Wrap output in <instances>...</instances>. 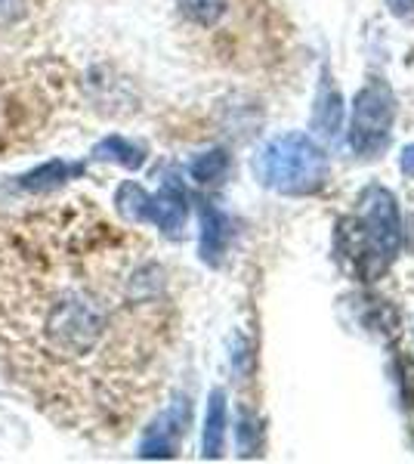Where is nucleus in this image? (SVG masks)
I'll return each mask as SVG.
<instances>
[{"label": "nucleus", "instance_id": "obj_1", "mask_svg": "<svg viewBox=\"0 0 414 464\" xmlns=\"http://www.w3.org/2000/svg\"><path fill=\"white\" fill-rule=\"evenodd\" d=\"M168 273L84 198L0 217V372L59 428L111 440L161 384Z\"/></svg>", "mask_w": 414, "mask_h": 464}, {"label": "nucleus", "instance_id": "obj_2", "mask_svg": "<svg viewBox=\"0 0 414 464\" xmlns=\"http://www.w3.org/2000/svg\"><path fill=\"white\" fill-rule=\"evenodd\" d=\"M254 170L273 192L313 196L328 179V155L303 133H284L257 155Z\"/></svg>", "mask_w": 414, "mask_h": 464}, {"label": "nucleus", "instance_id": "obj_3", "mask_svg": "<svg viewBox=\"0 0 414 464\" xmlns=\"http://www.w3.org/2000/svg\"><path fill=\"white\" fill-rule=\"evenodd\" d=\"M118 214L130 223H155L168 238H183L186 217H189V201L177 179H168L155 196H149L140 183H121L115 192Z\"/></svg>", "mask_w": 414, "mask_h": 464}, {"label": "nucleus", "instance_id": "obj_4", "mask_svg": "<svg viewBox=\"0 0 414 464\" xmlns=\"http://www.w3.org/2000/svg\"><path fill=\"white\" fill-rule=\"evenodd\" d=\"M334 245H337L341 264L350 269L352 279L365 282V285L378 282L399 254L393 245H387V238L368 227L359 214H346L337 220Z\"/></svg>", "mask_w": 414, "mask_h": 464}, {"label": "nucleus", "instance_id": "obj_5", "mask_svg": "<svg viewBox=\"0 0 414 464\" xmlns=\"http://www.w3.org/2000/svg\"><path fill=\"white\" fill-rule=\"evenodd\" d=\"M396 121V96L387 81H368L356 93L352 102V121H350V146L362 159H374L390 143Z\"/></svg>", "mask_w": 414, "mask_h": 464}, {"label": "nucleus", "instance_id": "obj_6", "mask_svg": "<svg viewBox=\"0 0 414 464\" xmlns=\"http://www.w3.org/2000/svg\"><path fill=\"white\" fill-rule=\"evenodd\" d=\"M186 428H189V400H177L146 430V440L140 446V459H173L179 449V440L186 437Z\"/></svg>", "mask_w": 414, "mask_h": 464}, {"label": "nucleus", "instance_id": "obj_7", "mask_svg": "<svg viewBox=\"0 0 414 464\" xmlns=\"http://www.w3.org/2000/svg\"><path fill=\"white\" fill-rule=\"evenodd\" d=\"M229 238H232L229 217L205 201V205H201V245H198L201 260H205L207 266H220L223 254L229 248Z\"/></svg>", "mask_w": 414, "mask_h": 464}, {"label": "nucleus", "instance_id": "obj_8", "mask_svg": "<svg viewBox=\"0 0 414 464\" xmlns=\"http://www.w3.org/2000/svg\"><path fill=\"white\" fill-rule=\"evenodd\" d=\"M341 93H337L334 84H328V78L322 81L319 96H315V109H313V130L319 133L322 140H334L337 130H341Z\"/></svg>", "mask_w": 414, "mask_h": 464}, {"label": "nucleus", "instance_id": "obj_9", "mask_svg": "<svg viewBox=\"0 0 414 464\" xmlns=\"http://www.w3.org/2000/svg\"><path fill=\"white\" fill-rule=\"evenodd\" d=\"M226 446V393L214 391L207 400L205 433H201V455L205 459H220Z\"/></svg>", "mask_w": 414, "mask_h": 464}, {"label": "nucleus", "instance_id": "obj_10", "mask_svg": "<svg viewBox=\"0 0 414 464\" xmlns=\"http://www.w3.org/2000/svg\"><path fill=\"white\" fill-rule=\"evenodd\" d=\"M84 174V164H69V161H50V164H41L37 170L32 174H25L19 179V189L22 192H34V196H41V192H50L56 189V186H63L65 179H74Z\"/></svg>", "mask_w": 414, "mask_h": 464}, {"label": "nucleus", "instance_id": "obj_11", "mask_svg": "<svg viewBox=\"0 0 414 464\" xmlns=\"http://www.w3.org/2000/svg\"><path fill=\"white\" fill-rule=\"evenodd\" d=\"M93 159L115 161V164H121V168H127V170H140L142 164H146V149L130 143V140L109 137V140H102V143L93 149Z\"/></svg>", "mask_w": 414, "mask_h": 464}, {"label": "nucleus", "instance_id": "obj_12", "mask_svg": "<svg viewBox=\"0 0 414 464\" xmlns=\"http://www.w3.org/2000/svg\"><path fill=\"white\" fill-rule=\"evenodd\" d=\"M177 6L192 25L214 28L229 10V0H177Z\"/></svg>", "mask_w": 414, "mask_h": 464}, {"label": "nucleus", "instance_id": "obj_13", "mask_svg": "<svg viewBox=\"0 0 414 464\" xmlns=\"http://www.w3.org/2000/svg\"><path fill=\"white\" fill-rule=\"evenodd\" d=\"M226 170H229V155L223 152V149H210V152L198 155V159L192 161L189 174L195 183H220L226 177Z\"/></svg>", "mask_w": 414, "mask_h": 464}, {"label": "nucleus", "instance_id": "obj_14", "mask_svg": "<svg viewBox=\"0 0 414 464\" xmlns=\"http://www.w3.org/2000/svg\"><path fill=\"white\" fill-rule=\"evenodd\" d=\"M238 449H242L245 459L257 455V449H260V424H257V418L247 415V411H242V421H238Z\"/></svg>", "mask_w": 414, "mask_h": 464}, {"label": "nucleus", "instance_id": "obj_15", "mask_svg": "<svg viewBox=\"0 0 414 464\" xmlns=\"http://www.w3.org/2000/svg\"><path fill=\"white\" fill-rule=\"evenodd\" d=\"M396 369H399V381H402V400L405 406H414V359L409 353H396Z\"/></svg>", "mask_w": 414, "mask_h": 464}, {"label": "nucleus", "instance_id": "obj_16", "mask_svg": "<svg viewBox=\"0 0 414 464\" xmlns=\"http://www.w3.org/2000/svg\"><path fill=\"white\" fill-rule=\"evenodd\" d=\"M390 13L402 22H414V0H387Z\"/></svg>", "mask_w": 414, "mask_h": 464}, {"label": "nucleus", "instance_id": "obj_17", "mask_svg": "<svg viewBox=\"0 0 414 464\" xmlns=\"http://www.w3.org/2000/svg\"><path fill=\"white\" fill-rule=\"evenodd\" d=\"M22 0H0V25H6V22H13L16 16H22Z\"/></svg>", "mask_w": 414, "mask_h": 464}, {"label": "nucleus", "instance_id": "obj_18", "mask_svg": "<svg viewBox=\"0 0 414 464\" xmlns=\"http://www.w3.org/2000/svg\"><path fill=\"white\" fill-rule=\"evenodd\" d=\"M399 168H402L405 177L414 179V146H405L402 149V159H399Z\"/></svg>", "mask_w": 414, "mask_h": 464}]
</instances>
